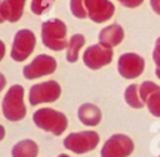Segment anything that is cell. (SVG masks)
<instances>
[{
	"instance_id": "2e32d148",
	"label": "cell",
	"mask_w": 160,
	"mask_h": 157,
	"mask_svg": "<svg viewBox=\"0 0 160 157\" xmlns=\"http://www.w3.org/2000/svg\"><path fill=\"white\" fill-rule=\"evenodd\" d=\"M85 44V38L81 34H75L70 38L66 48V60L69 63H75L79 59V51Z\"/></svg>"
},
{
	"instance_id": "9c48e42d",
	"label": "cell",
	"mask_w": 160,
	"mask_h": 157,
	"mask_svg": "<svg viewBox=\"0 0 160 157\" xmlns=\"http://www.w3.org/2000/svg\"><path fill=\"white\" fill-rule=\"evenodd\" d=\"M112 57H114V53L111 48H105L101 44H94L86 48V50L84 51L82 62L88 68L92 70H98L110 64L112 60Z\"/></svg>"
},
{
	"instance_id": "52a82bcc",
	"label": "cell",
	"mask_w": 160,
	"mask_h": 157,
	"mask_svg": "<svg viewBox=\"0 0 160 157\" xmlns=\"http://www.w3.org/2000/svg\"><path fill=\"white\" fill-rule=\"evenodd\" d=\"M36 44L35 34L29 29H20L16 31L11 46V58L15 62H24L26 60L30 54L34 51Z\"/></svg>"
},
{
	"instance_id": "277c9868",
	"label": "cell",
	"mask_w": 160,
	"mask_h": 157,
	"mask_svg": "<svg viewBox=\"0 0 160 157\" xmlns=\"http://www.w3.org/2000/svg\"><path fill=\"white\" fill-rule=\"evenodd\" d=\"M100 142V136L96 131H80L68 134L62 144L66 149L76 154H84L94 151Z\"/></svg>"
},
{
	"instance_id": "5b68a950",
	"label": "cell",
	"mask_w": 160,
	"mask_h": 157,
	"mask_svg": "<svg viewBox=\"0 0 160 157\" xmlns=\"http://www.w3.org/2000/svg\"><path fill=\"white\" fill-rule=\"evenodd\" d=\"M134 141L122 133L110 136L101 147V157H129L134 152Z\"/></svg>"
},
{
	"instance_id": "cb8c5ba5",
	"label": "cell",
	"mask_w": 160,
	"mask_h": 157,
	"mask_svg": "<svg viewBox=\"0 0 160 157\" xmlns=\"http://www.w3.org/2000/svg\"><path fill=\"white\" fill-rule=\"evenodd\" d=\"M150 5L152 8V10L160 15V0H150Z\"/></svg>"
},
{
	"instance_id": "7402d4cb",
	"label": "cell",
	"mask_w": 160,
	"mask_h": 157,
	"mask_svg": "<svg viewBox=\"0 0 160 157\" xmlns=\"http://www.w3.org/2000/svg\"><path fill=\"white\" fill-rule=\"evenodd\" d=\"M152 59L156 64V70H160V36L155 41V48L152 51Z\"/></svg>"
},
{
	"instance_id": "4316f807",
	"label": "cell",
	"mask_w": 160,
	"mask_h": 157,
	"mask_svg": "<svg viewBox=\"0 0 160 157\" xmlns=\"http://www.w3.org/2000/svg\"><path fill=\"white\" fill-rule=\"evenodd\" d=\"M56 157H70L69 154H66V153H60V154H58Z\"/></svg>"
},
{
	"instance_id": "8992f818",
	"label": "cell",
	"mask_w": 160,
	"mask_h": 157,
	"mask_svg": "<svg viewBox=\"0 0 160 157\" xmlns=\"http://www.w3.org/2000/svg\"><path fill=\"white\" fill-rule=\"evenodd\" d=\"M61 95V87L56 80H46L30 87L29 103L38 106L41 103H52Z\"/></svg>"
},
{
	"instance_id": "484cf974",
	"label": "cell",
	"mask_w": 160,
	"mask_h": 157,
	"mask_svg": "<svg viewBox=\"0 0 160 157\" xmlns=\"http://www.w3.org/2000/svg\"><path fill=\"white\" fill-rule=\"evenodd\" d=\"M0 77H1V80H2V82H1V85H0V89H2V88H4V85H5V78H4V75H2V74H1Z\"/></svg>"
},
{
	"instance_id": "30bf717a",
	"label": "cell",
	"mask_w": 160,
	"mask_h": 157,
	"mask_svg": "<svg viewBox=\"0 0 160 157\" xmlns=\"http://www.w3.org/2000/svg\"><path fill=\"white\" fill-rule=\"evenodd\" d=\"M145 60L136 53H124L118 60V72L125 79H135L142 74Z\"/></svg>"
},
{
	"instance_id": "ac0fdd59",
	"label": "cell",
	"mask_w": 160,
	"mask_h": 157,
	"mask_svg": "<svg viewBox=\"0 0 160 157\" xmlns=\"http://www.w3.org/2000/svg\"><path fill=\"white\" fill-rule=\"evenodd\" d=\"M148 107V111L154 116L160 118V88L154 90L144 102Z\"/></svg>"
},
{
	"instance_id": "8fae6325",
	"label": "cell",
	"mask_w": 160,
	"mask_h": 157,
	"mask_svg": "<svg viewBox=\"0 0 160 157\" xmlns=\"http://www.w3.org/2000/svg\"><path fill=\"white\" fill-rule=\"evenodd\" d=\"M88 18L94 23L108 21L115 13V6L110 0H85Z\"/></svg>"
},
{
	"instance_id": "3957f363",
	"label": "cell",
	"mask_w": 160,
	"mask_h": 157,
	"mask_svg": "<svg viewBox=\"0 0 160 157\" xmlns=\"http://www.w3.org/2000/svg\"><path fill=\"white\" fill-rule=\"evenodd\" d=\"M68 29L62 20L60 19H49L41 25V40L42 44L54 51H60L68 48L66 40Z\"/></svg>"
},
{
	"instance_id": "44dd1931",
	"label": "cell",
	"mask_w": 160,
	"mask_h": 157,
	"mask_svg": "<svg viewBox=\"0 0 160 157\" xmlns=\"http://www.w3.org/2000/svg\"><path fill=\"white\" fill-rule=\"evenodd\" d=\"M159 88H160V87H159L156 83L151 82V80H145V82H142V83L139 85V94H140L142 102H145L146 98H148L154 90H156V89H159ZM144 104H145V103H144Z\"/></svg>"
},
{
	"instance_id": "5bb4252c",
	"label": "cell",
	"mask_w": 160,
	"mask_h": 157,
	"mask_svg": "<svg viewBox=\"0 0 160 157\" xmlns=\"http://www.w3.org/2000/svg\"><path fill=\"white\" fill-rule=\"evenodd\" d=\"M101 111L92 103H84L78 108V118L84 126L95 127L101 122Z\"/></svg>"
},
{
	"instance_id": "d6986e66",
	"label": "cell",
	"mask_w": 160,
	"mask_h": 157,
	"mask_svg": "<svg viewBox=\"0 0 160 157\" xmlns=\"http://www.w3.org/2000/svg\"><path fill=\"white\" fill-rule=\"evenodd\" d=\"M70 10L72 15L78 19L88 18V11L85 8V0H70Z\"/></svg>"
},
{
	"instance_id": "4fadbf2b",
	"label": "cell",
	"mask_w": 160,
	"mask_h": 157,
	"mask_svg": "<svg viewBox=\"0 0 160 157\" xmlns=\"http://www.w3.org/2000/svg\"><path fill=\"white\" fill-rule=\"evenodd\" d=\"M124 39V29L119 24H111L105 26L99 34V44L105 48H112L119 45Z\"/></svg>"
},
{
	"instance_id": "9a60e30c",
	"label": "cell",
	"mask_w": 160,
	"mask_h": 157,
	"mask_svg": "<svg viewBox=\"0 0 160 157\" xmlns=\"http://www.w3.org/2000/svg\"><path fill=\"white\" fill-rule=\"evenodd\" d=\"M12 157H38L39 146L34 139H21L14 144L11 148Z\"/></svg>"
},
{
	"instance_id": "6da1fadb",
	"label": "cell",
	"mask_w": 160,
	"mask_h": 157,
	"mask_svg": "<svg viewBox=\"0 0 160 157\" xmlns=\"http://www.w3.org/2000/svg\"><path fill=\"white\" fill-rule=\"evenodd\" d=\"M32 121L35 126L45 132H50L54 136L62 134L68 128V118L66 116L52 108H40L34 112Z\"/></svg>"
},
{
	"instance_id": "7c38bea8",
	"label": "cell",
	"mask_w": 160,
	"mask_h": 157,
	"mask_svg": "<svg viewBox=\"0 0 160 157\" xmlns=\"http://www.w3.org/2000/svg\"><path fill=\"white\" fill-rule=\"evenodd\" d=\"M26 0H2L0 5V21L15 23L20 20L24 13Z\"/></svg>"
},
{
	"instance_id": "83f0119b",
	"label": "cell",
	"mask_w": 160,
	"mask_h": 157,
	"mask_svg": "<svg viewBox=\"0 0 160 157\" xmlns=\"http://www.w3.org/2000/svg\"><path fill=\"white\" fill-rule=\"evenodd\" d=\"M159 157H160V156H159Z\"/></svg>"
},
{
	"instance_id": "7a4b0ae2",
	"label": "cell",
	"mask_w": 160,
	"mask_h": 157,
	"mask_svg": "<svg viewBox=\"0 0 160 157\" xmlns=\"http://www.w3.org/2000/svg\"><path fill=\"white\" fill-rule=\"evenodd\" d=\"M1 111L4 117L10 122H19L26 116V107L24 103V87L20 84L11 85L5 93L1 102Z\"/></svg>"
},
{
	"instance_id": "d4e9b609",
	"label": "cell",
	"mask_w": 160,
	"mask_h": 157,
	"mask_svg": "<svg viewBox=\"0 0 160 157\" xmlns=\"http://www.w3.org/2000/svg\"><path fill=\"white\" fill-rule=\"evenodd\" d=\"M0 129H1V137H0V139H4V137H5V128H4V126H0Z\"/></svg>"
},
{
	"instance_id": "ffe728a7",
	"label": "cell",
	"mask_w": 160,
	"mask_h": 157,
	"mask_svg": "<svg viewBox=\"0 0 160 157\" xmlns=\"http://www.w3.org/2000/svg\"><path fill=\"white\" fill-rule=\"evenodd\" d=\"M55 0H31V11L35 15H41L49 9H51Z\"/></svg>"
},
{
	"instance_id": "ba28073f",
	"label": "cell",
	"mask_w": 160,
	"mask_h": 157,
	"mask_svg": "<svg viewBox=\"0 0 160 157\" xmlns=\"http://www.w3.org/2000/svg\"><path fill=\"white\" fill-rule=\"evenodd\" d=\"M58 63L55 58L46 55V54H40L32 59V62L22 68V74L26 79H36L44 75L52 74L56 70Z\"/></svg>"
},
{
	"instance_id": "603a6c76",
	"label": "cell",
	"mask_w": 160,
	"mask_h": 157,
	"mask_svg": "<svg viewBox=\"0 0 160 157\" xmlns=\"http://www.w3.org/2000/svg\"><path fill=\"white\" fill-rule=\"evenodd\" d=\"M118 1H119L121 5L126 6V8H136V6L141 5L144 0H118Z\"/></svg>"
},
{
	"instance_id": "e0dca14e",
	"label": "cell",
	"mask_w": 160,
	"mask_h": 157,
	"mask_svg": "<svg viewBox=\"0 0 160 157\" xmlns=\"http://www.w3.org/2000/svg\"><path fill=\"white\" fill-rule=\"evenodd\" d=\"M124 99L128 106H130L131 108H135V109H140L145 106L139 94L138 84H130L129 87H126V89L124 92Z\"/></svg>"
}]
</instances>
